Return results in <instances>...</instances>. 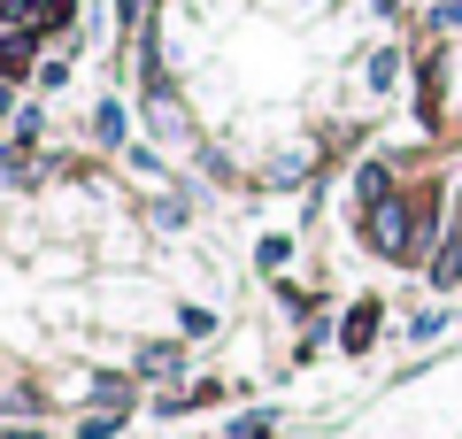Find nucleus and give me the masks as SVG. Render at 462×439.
Masks as SVG:
<instances>
[{
  "label": "nucleus",
  "mask_w": 462,
  "mask_h": 439,
  "mask_svg": "<svg viewBox=\"0 0 462 439\" xmlns=\"http://www.w3.org/2000/svg\"><path fill=\"white\" fill-rule=\"evenodd\" d=\"M23 62H32V39H0V70H8V78H23Z\"/></svg>",
  "instance_id": "1"
},
{
  "label": "nucleus",
  "mask_w": 462,
  "mask_h": 439,
  "mask_svg": "<svg viewBox=\"0 0 462 439\" xmlns=\"http://www.w3.org/2000/svg\"><path fill=\"white\" fill-rule=\"evenodd\" d=\"M370 332H378V309H355V324H346V347H370Z\"/></svg>",
  "instance_id": "2"
}]
</instances>
